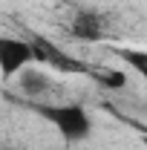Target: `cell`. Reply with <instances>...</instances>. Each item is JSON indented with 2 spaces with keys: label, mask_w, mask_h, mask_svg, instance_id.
<instances>
[{
  "label": "cell",
  "mask_w": 147,
  "mask_h": 150,
  "mask_svg": "<svg viewBox=\"0 0 147 150\" xmlns=\"http://www.w3.org/2000/svg\"><path fill=\"white\" fill-rule=\"evenodd\" d=\"M115 55L147 84V52L144 49H115Z\"/></svg>",
  "instance_id": "cell-5"
},
{
  "label": "cell",
  "mask_w": 147,
  "mask_h": 150,
  "mask_svg": "<svg viewBox=\"0 0 147 150\" xmlns=\"http://www.w3.org/2000/svg\"><path fill=\"white\" fill-rule=\"evenodd\" d=\"M69 35L75 40H84V43H98L107 35V26H104V18L92 9H78L75 12L72 23H69Z\"/></svg>",
  "instance_id": "cell-3"
},
{
  "label": "cell",
  "mask_w": 147,
  "mask_h": 150,
  "mask_svg": "<svg viewBox=\"0 0 147 150\" xmlns=\"http://www.w3.org/2000/svg\"><path fill=\"white\" fill-rule=\"evenodd\" d=\"M144 147H147V142H144Z\"/></svg>",
  "instance_id": "cell-6"
},
{
  "label": "cell",
  "mask_w": 147,
  "mask_h": 150,
  "mask_svg": "<svg viewBox=\"0 0 147 150\" xmlns=\"http://www.w3.org/2000/svg\"><path fill=\"white\" fill-rule=\"evenodd\" d=\"M35 61V46L26 38L0 35V78H15Z\"/></svg>",
  "instance_id": "cell-2"
},
{
  "label": "cell",
  "mask_w": 147,
  "mask_h": 150,
  "mask_svg": "<svg viewBox=\"0 0 147 150\" xmlns=\"http://www.w3.org/2000/svg\"><path fill=\"white\" fill-rule=\"evenodd\" d=\"M18 81H20V90L29 95V98H40V95L52 87V78L43 72V69H35V67H26L18 75Z\"/></svg>",
  "instance_id": "cell-4"
},
{
  "label": "cell",
  "mask_w": 147,
  "mask_h": 150,
  "mask_svg": "<svg viewBox=\"0 0 147 150\" xmlns=\"http://www.w3.org/2000/svg\"><path fill=\"white\" fill-rule=\"evenodd\" d=\"M32 110H35L43 121H49V124L61 133V139L69 142V144L90 139V133H92V118H90V112L84 110V104L55 101V104H32Z\"/></svg>",
  "instance_id": "cell-1"
}]
</instances>
